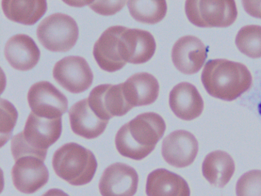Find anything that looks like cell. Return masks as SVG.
Segmentation results:
<instances>
[{"instance_id": "cell-1", "label": "cell", "mask_w": 261, "mask_h": 196, "mask_svg": "<svg viewBox=\"0 0 261 196\" xmlns=\"http://www.w3.org/2000/svg\"><path fill=\"white\" fill-rule=\"evenodd\" d=\"M151 50V40L146 31L113 26L95 42L93 55L100 68L111 72L120 69L127 62L143 63Z\"/></svg>"}, {"instance_id": "cell-2", "label": "cell", "mask_w": 261, "mask_h": 196, "mask_svg": "<svg viewBox=\"0 0 261 196\" xmlns=\"http://www.w3.org/2000/svg\"><path fill=\"white\" fill-rule=\"evenodd\" d=\"M165 130V121L159 114H140L119 129L115 136L116 148L123 156L143 159L154 150Z\"/></svg>"}, {"instance_id": "cell-3", "label": "cell", "mask_w": 261, "mask_h": 196, "mask_svg": "<svg viewBox=\"0 0 261 196\" xmlns=\"http://www.w3.org/2000/svg\"><path fill=\"white\" fill-rule=\"evenodd\" d=\"M201 81L210 95L231 101L246 91L252 80L250 71L244 64L218 59L209 60L205 64Z\"/></svg>"}, {"instance_id": "cell-4", "label": "cell", "mask_w": 261, "mask_h": 196, "mask_svg": "<svg viewBox=\"0 0 261 196\" xmlns=\"http://www.w3.org/2000/svg\"><path fill=\"white\" fill-rule=\"evenodd\" d=\"M52 165L56 175L74 186L89 183L97 164L93 153L75 142L63 144L54 153Z\"/></svg>"}, {"instance_id": "cell-5", "label": "cell", "mask_w": 261, "mask_h": 196, "mask_svg": "<svg viewBox=\"0 0 261 196\" xmlns=\"http://www.w3.org/2000/svg\"><path fill=\"white\" fill-rule=\"evenodd\" d=\"M42 45L51 52H67L75 45L79 36V28L70 16L55 13L44 18L36 30Z\"/></svg>"}, {"instance_id": "cell-6", "label": "cell", "mask_w": 261, "mask_h": 196, "mask_svg": "<svg viewBox=\"0 0 261 196\" xmlns=\"http://www.w3.org/2000/svg\"><path fill=\"white\" fill-rule=\"evenodd\" d=\"M185 12L190 21L200 27L229 26L238 14L232 0H187Z\"/></svg>"}, {"instance_id": "cell-7", "label": "cell", "mask_w": 261, "mask_h": 196, "mask_svg": "<svg viewBox=\"0 0 261 196\" xmlns=\"http://www.w3.org/2000/svg\"><path fill=\"white\" fill-rule=\"evenodd\" d=\"M61 132V117H42L31 111L23 130L19 134L33 150L46 157L48 147L57 141Z\"/></svg>"}, {"instance_id": "cell-8", "label": "cell", "mask_w": 261, "mask_h": 196, "mask_svg": "<svg viewBox=\"0 0 261 196\" xmlns=\"http://www.w3.org/2000/svg\"><path fill=\"white\" fill-rule=\"evenodd\" d=\"M87 99L94 112L106 120L124 115L133 108L126 98L122 83L98 85L91 90Z\"/></svg>"}, {"instance_id": "cell-9", "label": "cell", "mask_w": 261, "mask_h": 196, "mask_svg": "<svg viewBox=\"0 0 261 196\" xmlns=\"http://www.w3.org/2000/svg\"><path fill=\"white\" fill-rule=\"evenodd\" d=\"M53 76L63 88L72 93H79L88 89L93 79L87 61L80 56H70L58 61L54 65Z\"/></svg>"}, {"instance_id": "cell-10", "label": "cell", "mask_w": 261, "mask_h": 196, "mask_svg": "<svg viewBox=\"0 0 261 196\" xmlns=\"http://www.w3.org/2000/svg\"><path fill=\"white\" fill-rule=\"evenodd\" d=\"M27 99L31 111L42 117L60 118L68 108L67 97L48 81L33 84L28 91Z\"/></svg>"}, {"instance_id": "cell-11", "label": "cell", "mask_w": 261, "mask_h": 196, "mask_svg": "<svg viewBox=\"0 0 261 196\" xmlns=\"http://www.w3.org/2000/svg\"><path fill=\"white\" fill-rule=\"evenodd\" d=\"M44 161L34 156H24L15 160L11 176L13 185L18 191L31 194L46 184L49 175Z\"/></svg>"}, {"instance_id": "cell-12", "label": "cell", "mask_w": 261, "mask_h": 196, "mask_svg": "<svg viewBox=\"0 0 261 196\" xmlns=\"http://www.w3.org/2000/svg\"><path fill=\"white\" fill-rule=\"evenodd\" d=\"M136 170L122 163H115L103 171L99 182L102 196H134L138 185Z\"/></svg>"}, {"instance_id": "cell-13", "label": "cell", "mask_w": 261, "mask_h": 196, "mask_svg": "<svg viewBox=\"0 0 261 196\" xmlns=\"http://www.w3.org/2000/svg\"><path fill=\"white\" fill-rule=\"evenodd\" d=\"M198 151V142L190 132L176 130L163 140L162 155L169 164L178 168L187 167L194 161Z\"/></svg>"}, {"instance_id": "cell-14", "label": "cell", "mask_w": 261, "mask_h": 196, "mask_svg": "<svg viewBox=\"0 0 261 196\" xmlns=\"http://www.w3.org/2000/svg\"><path fill=\"white\" fill-rule=\"evenodd\" d=\"M207 57V48L198 37L186 35L174 44L171 57L175 66L180 72L191 75L198 72Z\"/></svg>"}, {"instance_id": "cell-15", "label": "cell", "mask_w": 261, "mask_h": 196, "mask_svg": "<svg viewBox=\"0 0 261 196\" xmlns=\"http://www.w3.org/2000/svg\"><path fill=\"white\" fill-rule=\"evenodd\" d=\"M4 55L9 64L14 69L26 71L38 63L40 52L34 40L24 34L11 37L4 47Z\"/></svg>"}, {"instance_id": "cell-16", "label": "cell", "mask_w": 261, "mask_h": 196, "mask_svg": "<svg viewBox=\"0 0 261 196\" xmlns=\"http://www.w3.org/2000/svg\"><path fill=\"white\" fill-rule=\"evenodd\" d=\"M70 125L75 134L86 138L93 139L105 131L109 120L100 118L90 107L88 99L74 104L68 110Z\"/></svg>"}, {"instance_id": "cell-17", "label": "cell", "mask_w": 261, "mask_h": 196, "mask_svg": "<svg viewBox=\"0 0 261 196\" xmlns=\"http://www.w3.org/2000/svg\"><path fill=\"white\" fill-rule=\"evenodd\" d=\"M171 109L178 118L191 120L202 113L203 101L195 86L188 82H181L175 85L169 94Z\"/></svg>"}, {"instance_id": "cell-18", "label": "cell", "mask_w": 261, "mask_h": 196, "mask_svg": "<svg viewBox=\"0 0 261 196\" xmlns=\"http://www.w3.org/2000/svg\"><path fill=\"white\" fill-rule=\"evenodd\" d=\"M146 193L147 196H190V190L181 177L166 169L159 168L148 175Z\"/></svg>"}, {"instance_id": "cell-19", "label": "cell", "mask_w": 261, "mask_h": 196, "mask_svg": "<svg viewBox=\"0 0 261 196\" xmlns=\"http://www.w3.org/2000/svg\"><path fill=\"white\" fill-rule=\"evenodd\" d=\"M123 84L127 100L133 107L150 105L159 95L158 80L147 72L135 74Z\"/></svg>"}, {"instance_id": "cell-20", "label": "cell", "mask_w": 261, "mask_h": 196, "mask_svg": "<svg viewBox=\"0 0 261 196\" xmlns=\"http://www.w3.org/2000/svg\"><path fill=\"white\" fill-rule=\"evenodd\" d=\"M235 170L234 162L226 152L215 151L208 154L202 165V172L212 185L223 187L230 181Z\"/></svg>"}, {"instance_id": "cell-21", "label": "cell", "mask_w": 261, "mask_h": 196, "mask_svg": "<svg viewBox=\"0 0 261 196\" xmlns=\"http://www.w3.org/2000/svg\"><path fill=\"white\" fill-rule=\"evenodd\" d=\"M2 7L5 16L10 20L25 25L35 24L45 13V1L3 0Z\"/></svg>"}, {"instance_id": "cell-22", "label": "cell", "mask_w": 261, "mask_h": 196, "mask_svg": "<svg viewBox=\"0 0 261 196\" xmlns=\"http://www.w3.org/2000/svg\"><path fill=\"white\" fill-rule=\"evenodd\" d=\"M129 13L137 21L144 23L154 24L165 16L167 10L164 0H136L127 2Z\"/></svg>"}, {"instance_id": "cell-23", "label": "cell", "mask_w": 261, "mask_h": 196, "mask_svg": "<svg viewBox=\"0 0 261 196\" xmlns=\"http://www.w3.org/2000/svg\"><path fill=\"white\" fill-rule=\"evenodd\" d=\"M239 51L252 58L261 57V26L247 25L242 27L236 37Z\"/></svg>"}, {"instance_id": "cell-24", "label": "cell", "mask_w": 261, "mask_h": 196, "mask_svg": "<svg viewBox=\"0 0 261 196\" xmlns=\"http://www.w3.org/2000/svg\"><path fill=\"white\" fill-rule=\"evenodd\" d=\"M237 196H261V170L253 169L242 175L236 186Z\"/></svg>"}, {"instance_id": "cell-25", "label": "cell", "mask_w": 261, "mask_h": 196, "mask_svg": "<svg viewBox=\"0 0 261 196\" xmlns=\"http://www.w3.org/2000/svg\"><path fill=\"white\" fill-rule=\"evenodd\" d=\"M1 146L10 138L16 124L17 112L9 101L1 99Z\"/></svg>"}, {"instance_id": "cell-26", "label": "cell", "mask_w": 261, "mask_h": 196, "mask_svg": "<svg viewBox=\"0 0 261 196\" xmlns=\"http://www.w3.org/2000/svg\"><path fill=\"white\" fill-rule=\"evenodd\" d=\"M126 1H91L88 6L94 11L102 15H111L119 11Z\"/></svg>"}, {"instance_id": "cell-27", "label": "cell", "mask_w": 261, "mask_h": 196, "mask_svg": "<svg viewBox=\"0 0 261 196\" xmlns=\"http://www.w3.org/2000/svg\"><path fill=\"white\" fill-rule=\"evenodd\" d=\"M245 10L250 15L261 18V0L243 1Z\"/></svg>"}, {"instance_id": "cell-28", "label": "cell", "mask_w": 261, "mask_h": 196, "mask_svg": "<svg viewBox=\"0 0 261 196\" xmlns=\"http://www.w3.org/2000/svg\"><path fill=\"white\" fill-rule=\"evenodd\" d=\"M41 196H69L63 191L57 189L53 188L47 190Z\"/></svg>"}, {"instance_id": "cell-29", "label": "cell", "mask_w": 261, "mask_h": 196, "mask_svg": "<svg viewBox=\"0 0 261 196\" xmlns=\"http://www.w3.org/2000/svg\"><path fill=\"white\" fill-rule=\"evenodd\" d=\"M66 3L73 6L81 7L85 5H89L91 1H64Z\"/></svg>"}, {"instance_id": "cell-30", "label": "cell", "mask_w": 261, "mask_h": 196, "mask_svg": "<svg viewBox=\"0 0 261 196\" xmlns=\"http://www.w3.org/2000/svg\"><path fill=\"white\" fill-rule=\"evenodd\" d=\"M258 109L259 114L261 115V103L258 105Z\"/></svg>"}]
</instances>
